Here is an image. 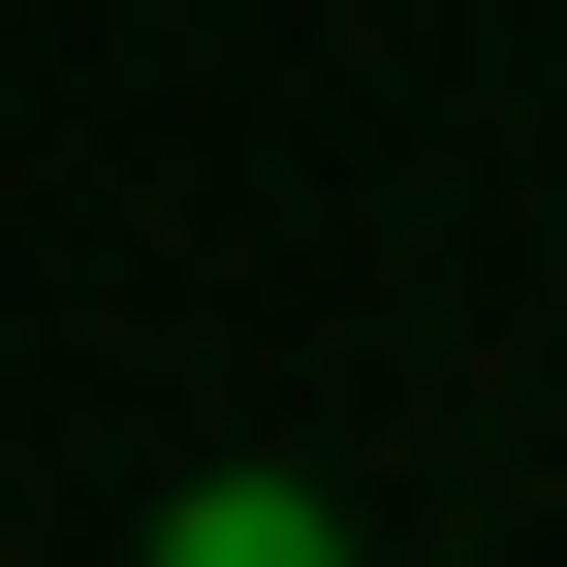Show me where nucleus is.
I'll use <instances>...</instances> for the list:
<instances>
[{
  "label": "nucleus",
  "mask_w": 567,
  "mask_h": 567,
  "mask_svg": "<svg viewBox=\"0 0 567 567\" xmlns=\"http://www.w3.org/2000/svg\"><path fill=\"white\" fill-rule=\"evenodd\" d=\"M158 567H347V505H316V473H189Z\"/></svg>",
  "instance_id": "nucleus-1"
}]
</instances>
